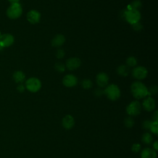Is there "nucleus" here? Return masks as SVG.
I'll return each mask as SVG.
<instances>
[{
	"instance_id": "6ab92c4d",
	"label": "nucleus",
	"mask_w": 158,
	"mask_h": 158,
	"mask_svg": "<svg viewBox=\"0 0 158 158\" xmlns=\"http://www.w3.org/2000/svg\"><path fill=\"white\" fill-rule=\"evenodd\" d=\"M141 141L143 143H144L146 144H150L151 143H152V141H153V138L152 135L149 132H146L144 133L142 135Z\"/></svg>"
},
{
	"instance_id": "423d86ee",
	"label": "nucleus",
	"mask_w": 158,
	"mask_h": 158,
	"mask_svg": "<svg viewBox=\"0 0 158 158\" xmlns=\"http://www.w3.org/2000/svg\"><path fill=\"white\" fill-rule=\"evenodd\" d=\"M126 112L130 116L138 115L141 112V105L138 101L131 102L126 108Z\"/></svg>"
},
{
	"instance_id": "7ed1b4c3",
	"label": "nucleus",
	"mask_w": 158,
	"mask_h": 158,
	"mask_svg": "<svg viewBox=\"0 0 158 158\" xmlns=\"http://www.w3.org/2000/svg\"><path fill=\"white\" fill-rule=\"evenodd\" d=\"M22 7L21 4L19 3L12 4L6 10L7 16L12 20L19 19L22 14Z\"/></svg>"
},
{
	"instance_id": "4468645a",
	"label": "nucleus",
	"mask_w": 158,
	"mask_h": 158,
	"mask_svg": "<svg viewBox=\"0 0 158 158\" xmlns=\"http://www.w3.org/2000/svg\"><path fill=\"white\" fill-rule=\"evenodd\" d=\"M62 125L66 130L72 129L75 125L74 118L71 115H65L62 120Z\"/></svg>"
},
{
	"instance_id": "ddd939ff",
	"label": "nucleus",
	"mask_w": 158,
	"mask_h": 158,
	"mask_svg": "<svg viewBox=\"0 0 158 158\" xmlns=\"http://www.w3.org/2000/svg\"><path fill=\"white\" fill-rule=\"evenodd\" d=\"M144 109L148 112H151L155 109L156 102L154 98L151 96H148L146 98L142 104Z\"/></svg>"
},
{
	"instance_id": "aec40b11",
	"label": "nucleus",
	"mask_w": 158,
	"mask_h": 158,
	"mask_svg": "<svg viewBox=\"0 0 158 158\" xmlns=\"http://www.w3.org/2000/svg\"><path fill=\"white\" fill-rule=\"evenodd\" d=\"M126 65L128 67H135L137 64V60L133 56H130L128 57L126 60Z\"/></svg>"
},
{
	"instance_id": "c756f323",
	"label": "nucleus",
	"mask_w": 158,
	"mask_h": 158,
	"mask_svg": "<svg viewBox=\"0 0 158 158\" xmlns=\"http://www.w3.org/2000/svg\"><path fill=\"white\" fill-rule=\"evenodd\" d=\"M132 25V27H133V28L135 30H136V31H140V30H141L142 29H143V25H141V23H139V22H137V23H135V24H133V25Z\"/></svg>"
},
{
	"instance_id": "7c9ffc66",
	"label": "nucleus",
	"mask_w": 158,
	"mask_h": 158,
	"mask_svg": "<svg viewBox=\"0 0 158 158\" xmlns=\"http://www.w3.org/2000/svg\"><path fill=\"white\" fill-rule=\"evenodd\" d=\"M94 94L98 96V97H99V96H101L103 94H104V90L102 89L101 88H96L95 90H94Z\"/></svg>"
},
{
	"instance_id": "a878e982",
	"label": "nucleus",
	"mask_w": 158,
	"mask_h": 158,
	"mask_svg": "<svg viewBox=\"0 0 158 158\" xmlns=\"http://www.w3.org/2000/svg\"><path fill=\"white\" fill-rule=\"evenodd\" d=\"M141 148V146L139 143H135L131 146V151L134 153H138L140 151Z\"/></svg>"
},
{
	"instance_id": "f257e3e1",
	"label": "nucleus",
	"mask_w": 158,
	"mask_h": 158,
	"mask_svg": "<svg viewBox=\"0 0 158 158\" xmlns=\"http://www.w3.org/2000/svg\"><path fill=\"white\" fill-rule=\"evenodd\" d=\"M131 93L133 96L137 99H140L149 96L148 89L141 81H135L131 85Z\"/></svg>"
},
{
	"instance_id": "5701e85b",
	"label": "nucleus",
	"mask_w": 158,
	"mask_h": 158,
	"mask_svg": "<svg viewBox=\"0 0 158 158\" xmlns=\"http://www.w3.org/2000/svg\"><path fill=\"white\" fill-rule=\"evenodd\" d=\"M142 6V3L139 0H135L133 1L130 5V7L128 9H135V10H138L140 9Z\"/></svg>"
},
{
	"instance_id": "f8f14e48",
	"label": "nucleus",
	"mask_w": 158,
	"mask_h": 158,
	"mask_svg": "<svg viewBox=\"0 0 158 158\" xmlns=\"http://www.w3.org/2000/svg\"><path fill=\"white\" fill-rule=\"evenodd\" d=\"M81 60L78 57H70L66 61L65 67L69 70H74L80 67Z\"/></svg>"
},
{
	"instance_id": "20e7f679",
	"label": "nucleus",
	"mask_w": 158,
	"mask_h": 158,
	"mask_svg": "<svg viewBox=\"0 0 158 158\" xmlns=\"http://www.w3.org/2000/svg\"><path fill=\"white\" fill-rule=\"evenodd\" d=\"M25 88L31 93H36L41 88V81L36 77H31L25 81Z\"/></svg>"
},
{
	"instance_id": "a211bd4d",
	"label": "nucleus",
	"mask_w": 158,
	"mask_h": 158,
	"mask_svg": "<svg viewBox=\"0 0 158 158\" xmlns=\"http://www.w3.org/2000/svg\"><path fill=\"white\" fill-rule=\"evenodd\" d=\"M117 73L122 77H127L129 73V68L126 65H121L117 69Z\"/></svg>"
},
{
	"instance_id": "2f4dec72",
	"label": "nucleus",
	"mask_w": 158,
	"mask_h": 158,
	"mask_svg": "<svg viewBox=\"0 0 158 158\" xmlns=\"http://www.w3.org/2000/svg\"><path fill=\"white\" fill-rule=\"evenodd\" d=\"M25 86L24 85H23L22 84H20L19 85H18V86L17 88V89L20 93H23L25 91Z\"/></svg>"
},
{
	"instance_id": "c85d7f7f",
	"label": "nucleus",
	"mask_w": 158,
	"mask_h": 158,
	"mask_svg": "<svg viewBox=\"0 0 158 158\" xmlns=\"http://www.w3.org/2000/svg\"><path fill=\"white\" fill-rule=\"evenodd\" d=\"M56 56L57 59H62L64 57V56H65V52L63 49H59L57 51Z\"/></svg>"
},
{
	"instance_id": "412c9836",
	"label": "nucleus",
	"mask_w": 158,
	"mask_h": 158,
	"mask_svg": "<svg viewBox=\"0 0 158 158\" xmlns=\"http://www.w3.org/2000/svg\"><path fill=\"white\" fill-rule=\"evenodd\" d=\"M125 126L128 128H132L135 125V121L131 117H127L125 118L123 121Z\"/></svg>"
},
{
	"instance_id": "0eeeda50",
	"label": "nucleus",
	"mask_w": 158,
	"mask_h": 158,
	"mask_svg": "<svg viewBox=\"0 0 158 158\" xmlns=\"http://www.w3.org/2000/svg\"><path fill=\"white\" fill-rule=\"evenodd\" d=\"M148 70L143 66L135 67L132 70L133 77L137 80L144 79L148 75Z\"/></svg>"
},
{
	"instance_id": "393cba45",
	"label": "nucleus",
	"mask_w": 158,
	"mask_h": 158,
	"mask_svg": "<svg viewBox=\"0 0 158 158\" xmlns=\"http://www.w3.org/2000/svg\"><path fill=\"white\" fill-rule=\"evenodd\" d=\"M157 121H152L150 127H149V130L154 135H157Z\"/></svg>"
},
{
	"instance_id": "b1692460",
	"label": "nucleus",
	"mask_w": 158,
	"mask_h": 158,
	"mask_svg": "<svg viewBox=\"0 0 158 158\" xmlns=\"http://www.w3.org/2000/svg\"><path fill=\"white\" fill-rule=\"evenodd\" d=\"M54 69H56V70L58 72H60V73H62L65 71V65L62 64V62H56L54 65Z\"/></svg>"
},
{
	"instance_id": "473e14b6",
	"label": "nucleus",
	"mask_w": 158,
	"mask_h": 158,
	"mask_svg": "<svg viewBox=\"0 0 158 158\" xmlns=\"http://www.w3.org/2000/svg\"><path fill=\"white\" fill-rule=\"evenodd\" d=\"M158 118V115H157V111H155L152 115V119L154 121H157Z\"/></svg>"
},
{
	"instance_id": "bb28decb",
	"label": "nucleus",
	"mask_w": 158,
	"mask_h": 158,
	"mask_svg": "<svg viewBox=\"0 0 158 158\" xmlns=\"http://www.w3.org/2000/svg\"><path fill=\"white\" fill-rule=\"evenodd\" d=\"M149 92V95L151 96V95L156 94L157 93V87L156 85H152L150 87L149 89H148Z\"/></svg>"
},
{
	"instance_id": "39448f33",
	"label": "nucleus",
	"mask_w": 158,
	"mask_h": 158,
	"mask_svg": "<svg viewBox=\"0 0 158 158\" xmlns=\"http://www.w3.org/2000/svg\"><path fill=\"white\" fill-rule=\"evenodd\" d=\"M124 15L127 22L131 25L139 22L141 19V14L138 10L128 9L125 12Z\"/></svg>"
},
{
	"instance_id": "f03ea898",
	"label": "nucleus",
	"mask_w": 158,
	"mask_h": 158,
	"mask_svg": "<svg viewBox=\"0 0 158 158\" xmlns=\"http://www.w3.org/2000/svg\"><path fill=\"white\" fill-rule=\"evenodd\" d=\"M104 92L109 99L114 101L117 100L121 94L118 86L115 84L108 85L105 88Z\"/></svg>"
},
{
	"instance_id": "9d476101",
	"label": "nucleus",
	"mask_w": 158,
	"mask_h": 158,
	"mask_svg": "<svg viewBox=\"0 0 158 158\" xmlns=\"http://www.w3.org/2000/svg\"><path fill=\"white\" fill-rule=\"evenodd\" d=\"M27 19L31 24L38 23L41 19V14L36 10H31L27 14Z\"/></svg>"
},
{
	"instance_id": "c9c22d12",
	"label": "nucleus",
	"mask_w": 158,
	"mask_h": 158,
	"mask_svg": "<svg viewBox=\"0 0 158 158\" xmlns=\"http://www.w3.org/2000/svg\"><path fill=\"white\" fill-rule=\"evenodd\" d=\"M2 49V47H1V46H0V50H1V49Z\"/></svg>"
},
{
	"instance_id": "1a4fd4ad",
	"label": "nucleus",
	"mask_w": 158,
	"mask_h": 158,
	"mask_svg": "<svg viewBox=\"0 0 158 158\" xmlns=\"http://www.w3.org/2000/svg\"><path fill=\"white\" fill-rule=\"evenodd\" d=\"M78 79L73 74H67L62 79L63 85L67 88H72L77 85Z\"/></svg>"
},
{
	"instance_id": "f704fd0d",
	"label": "nucleus",
	"mask_w": 158,
	"mask_h": 158,
	"mask_svg": "<svg viewBox=\"0 0 158 158\" xmlns=\"http://www.w3.org/2000/svg\"><path fill=\"white\" fill-rule=\"evenodd\" d=\"M11 4H15V3H19L20 0H7Z\"/></svg>"
},
{
	"instance_id": "9b49d317",
	"label": "nucleus",
	"mask_w": 158,
	"mask_h": 158,
	"mask_svg": "<svg viewBox=\"0 0 158 158\" xmlns=\"http://www.w3.org/2000/svg\"><path fill=\"white\" fill-rule=\"evenodd\" d=\"M96 81L99 88H106L108 85L109 76L104 72H100L96 75Z\"/></svg>"
},
{
	"instance_id": "72a5a7b5",
	"label": "nucleus",
	"mask_w": 158,
	"mask_h": 158,
	"mask_svg": "<svg viewBox=\"0 0 158 158\" xmlns=\"http://www.w3.org/2000/svg\"><path fill=\"white\" fill-rule=\"evenodd\" d=\"M153 149H154L156 151L158 149V143H157V141H156L154 142L153 143Z\"/></svg>"
},
{
	"instance_id": "2eb2a0df",
	"label": "nucleus",
	"mask_w": 158,
	"mask_h": 158,
	"mask_svg": "<svg viewBox=\"0 0 158 158\" xmlns=\"http://www.w3.org/2000/svg\"><path fill=\"white\" fill-rule=\"evenodd\" d=\"M65 41V38L63 35L57 34L51 40V44L54 47L59 48L64 44Z\"/></svg>"
},
{
	"instance_id": "e433bc0d",
	"label": "nucleus",
	"mask_w": 158,
	"mask_h": 158,
	"mask_svg": "<svg viewBox=\"0 0 158 158\" xmlns=\"http://www.w3.org/2000/svg\"><path fill=\"white\" fill-rule=\"evenodd\" d=\"M1 31H0V37H1Z\"/></svg>"
},
{
	"instance_id": "cd10ccee",
	"label": "nucleus",
	"mask_w": 158,
	"mask_h": 158,
	"mask_svg": "<svg viewBox=\"0 0 158 158\" xmlns=\"http://www.w3.org/2000/svg\"><path fill=\"white\" fill-rule=\"evenodd\" d=\"M151 122H152V121H151V120H144V121L143 122V123H142V127H143V128H144V130H149V127H150Z\"/></svg>"
},
{
	"instance_id": "f3484780",
	"label": "nucleus",
	"mask_w": 158,
	"mask_h": 158,
	"mask_svg": "<svg viewBox=\"0 0 158 158\" xmlns=\"http://www.w3.org/2000/svg\"><path fill=\"white\" fill-rule=\"evenodd\" d=\"M13 80L17 83H22L25 80V75L21 70H17L14 72L12 75Z\"/></svg>"
},
{
	"instance_id": "dca6fc26",
	"label": "nucleus",
	"mask_w": 158,
	"mask_h": 158,
	"mask_svg": "<svg viewBox=\"0 0 158 158\" xmlns=\"http://www.w3.org/2000/svg\"><path fill=\"white\" fill-rule=\"evenodd\" d=\"M156 151L151 148H146L141 152V158H156Z\"/></svg>"
},
{
	"instance_id": "6e6552de",
	"label": "nucleus",
	"mask_w": 158,
	"mask_h": 158,
	"mask_svg": "<svg viewBox=\"0 0 158 158\" xmlns=\"http://www.w3.org/2000/svg\"><path fill=\"white\" fill-rule=\"evenodd\" d=\"M14 43V37L10 33L1 35L0 37V46L3 48H7L12 46Z\"/></svg>"
},
{
	"instance_id": "4be33fe9",
	"label": "nucleus",
	"mask_w": 158,
	"mask_h": 158,
	"mask_svg": "<svg viewBox=\"0 0 158 158\" xmlns=\"http://www.w3.org/2000/svg\"><path fill=\"white\" fill-rule=\"evenodd\" d=\"M81 86L83 88L88 89H90L91 88H92L93 82L89 79H84L81 81Z\"/></svg>"
}]
</instances>
